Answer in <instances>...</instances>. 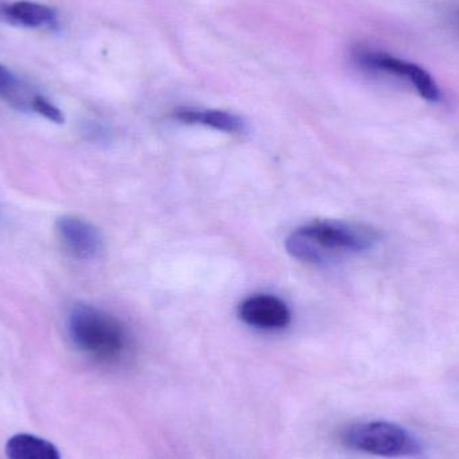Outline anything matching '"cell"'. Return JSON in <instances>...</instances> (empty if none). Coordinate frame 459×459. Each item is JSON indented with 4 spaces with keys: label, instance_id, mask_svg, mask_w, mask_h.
<instances>
[{
    "label": "cell",
    "instance_id": "9c48e42d",
    "mask_svg": "<svg viewBox=\"0 0 459 459\" xmlns=\"http://www.w3.org/2000/svg\"><path fill=\"white\" fill-rule=\"evenodd\" d=\"M5 455L8 459H61L53 444L30 434L11 437L5 445Z\"/></svg>",
    "mask_w": 459,
    "mask_h": 459
},
{
    "label": "cell",
    "instance_id": "8992f818",
    "mask_svg": "<svg viewBox=\"0 0 459 459\" xmlns=\"http://www.w3.org/2000/svg\"><path fill=\"white\" fill-rule=\"evenodd\" d=\"M238 313L243 323L262 331H282L291 321L288 305L272 294L248 297L239 305Z\"/></svg>",
    "mask_w": 459,
    "mask_h": 459
},
{
    "label": "cell",
    "instance_id": "ba28073f",
    "mask_svg": "<svg viewBox=\"0 0 459 459\" xmlns=\"http://www.w3.org/2000/svg\"><path fill=\"white\" fill-rule=\"evenodd\" d=\"M4 13L11 21L31 29H54L58 22L54 8L29 0L13 3L5 7Z\"/></svg>",
    "mask_w": 459,
    "mask_h": 459
},
{
    "label": "cell",
    "instance_id": "52a82bcc",
    "mask_svg": "<svg viewBox=\"0 0 459 459\" xmlns=\"http://www.w3.org/2000/svg\"><path fill=\"white\" fill-rule=\"evenodd\" d=\"M175 117L183 124H199L210 126L226 134H243L247 129L246 121L234 113L226 110L195 109V108H179L175 110Z\"/></svg>",
    "mask_w": 459,
    "mask_h": 459
},
{
    "label": "cell",
    "instance_id": "7a4b0ae2",
    "mask_svg": "<svg viewBox=\"0 0 459 459\" xmlns=\"http://www.w3.org/2000/svg\"><path fill=\"white\" fill-rule=\"evenodd\" d=\"M67 331L73 344L100 363H117L128 348L123 324L93 305H74L67 318Z\"/></svg>",
    "mask_w": 459,
    "mask_h": 459
},
{
    "label": "cell",
    "instance_id": "277c9868",
    "mask_svg": "<svg viewBox=\"0 0 459 459\" xmlns=\"http://www.w3.org/2000/svg\"><path fill=\"white\" fill-rule=\"evenodd\" d=\"M355 59L359 66L366 72L391 75L406 81L426 101H441L442 91L433 75L414 62L404 61L385 51L367 48H359L355 53Z\"/></svg>",
    "mask_w": 459,
    "mask_h": 459
},
{
    "label": "cell",
    "instance_id": "3957f363",
    "mask_svg": "<svg viewBox=\"0 0 459 459\" xmlns=\"http://www.w3.org/2000/svg\"><path fill=\"white\" fill-rule=\"evenodd\" d=\"M342 442L350 449L385 458L414 457L420 445L406 429L396 423L372 420L348 426L342 433Z\"/></svg>",
    "mask_w": 459,
    "mask_h": 459
},
{
    "label": "cell",
    "instance_id": "5b68a950",
    "mask_svg": "<svg viewBox=\"0 0 459 459\" xmlns=\"http://www.w3.org/2000/svg\"><path fill=\"white\" fill-rule=\"evenodd\" d=\"M56 234L70 255L80 261H93L104 250L101 232L82 218L65 215L56 222Z\"/></svg>",
    "mask_w": 459,
    "mask_h": 459
},
{
    "label": "cell",
    "instance_id": "8fae6325",
    "mask_svg": "<svg viewBox=\"0 0 459 459\" xmlns=\"http://www.w3.org/2000/svg\"><path fill=\"white\" fill-rule=\"evenodd\" d=\"M31 109L37 112L38 115L43 116V117L50 120L51 123L64 124L65 116L62 110L58 107L48 101L46 97L40 96V94H35L31 100Z\"/></svg>",
    "mask_w": 459,
    "mask_h": 459
},
{
    "label": "cell",
    "instance_id": "30bf717a",
    "mask_svg": "<svg viewBox=\"0 0 459 459\" xmlns=\"http://www.w3.org/2000/svg\"><path fill=\"white\" fill-rule=\"evenodd\" d=\"M0 97L13 102L19 109H31V101L24 96L22 83L13 72L0 65Z\"/></svg>",
    "mask_w": 459,
    "mask_h": 459
},
{
    "label": "cell",
    "instance_id": "6da1fadb",
    "mask_svg": "<svg viewBox=\"0 0 459 459\" xmlns=\"http://www.w3.org/2000/svg\"><path fill=\"white\" fill-rule=\"evenodd\" d=\"M377 230L344 221H317L294 230L286 239V250L293 258L321 264L342 254L361 253L379 242Z\"/></svg>",
    "mask_w": 459,
    "mask_h": 459
},
{
    "label": "cell",
    "instance_id": "7c38bea8",
    "mask_svg": "<svg viewBox=\"0 0 459 459\" xmlns=\"http://www.w3.org/2000/svg\"><path fill=\"white\" fill-rule=\"evenodd\" d=\"M455 23H457V26L459 27V11L457 13H455Z\"/></svg>",
    "mask_w": 459,
    "mask_h": 459
}]
</instances>
